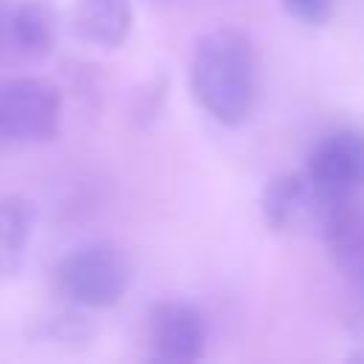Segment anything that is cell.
Wrapping results in <instances>:
<instances>
[{
	"instance_id": "7",
	"label": "cell",
	"mask_w": 364,
	"mask_h": 364,
	"mask_svg": "<svg viewBox=\"0 0 364 364\" xmlns=\"http://www.w3.org/2000/svg\"><path fill=\"white\" fill-rule=\"evenodd\" d=\"M316 191L304 171H287L273 176L259 199L262 219L270 230H287L304 216H313Z\"/></svg>"
},
{
	"instance_id": "6",
	"label": "cell",
	"mask_w": 364,
	"mask_h": 364,
	"mask_svg": "<svg viewBox=\"0 0 364 364\" xmlns=\"http://www.w3.org/2000/svg\"><path fill=\"white\" fill-rule=\"evenodd\" d=\"M318 193H347L364 188V131L341 128L321 136L304 171Z\"/></svg>"
},
{
	"instance_id": "5",
	"label": "cell",
	"mask_w": 364,
	"mask_h": 364,
	"mask_svg": "<svg viewBox=\"0 0 364 364\" xmlns=\"http://www.w3.org/2000/svg\"><path fill=\"white\" fill-rule=\"evenodd\" d=\"M151 358L165 364H191L205 355L208 327L202 313L179 299L156 301L145 321Z\"/></svg>"
},
{
	"instance_id": "13",
	"label": "cell",
	"mask_w": 364,
	"mask_h": 364,
	"mask_svg": "<svg viewBox=\"0 0 364 364\" xmlns=\"http://www.w3.org/2000/svg\"><path fill=\"white\" fill-rule=\"evenodd\" d=\"M358 296V307H355V321H353V330H355V344H358V350L350 355V358H355V361H364V293H355Z\"/></svg>"
},
{
	"instance_id": "11",
	"label": "cell",
	"mask_w": 364,
	"mask_h": 364,
	"mask_svg": "<svg viewBox=\"0 0 364 364\" xmlns=\"http://www.w3.org/2000/svg\"><path fill=\"white\" fill-rule=\"evenodd\" d=\"M282 9L304 26H327L336 11V0H282Z\"/></svg>"
},
{
	"instance_id": "9",
	"label": "cell",
	"mask_w": 364,
	"mask_h": 364,
	"mask_svg": "<svg viewBox=\"0 0 364 364\" xmlns=\"http://www.w3.org/2000/svg\"><path fill=\"white\" fill-rule=\"evenodd\" d=\"M31 228L34 205L23 196H0V276L20 270Z\"/></svg>"
},
{
	"instance_id": "1",
	"label": "cell",
	"mask_w": 364,
	"mask_h": 364,
	"mask_svg": "<svg viewBox=\"0 0 364 364\" xmlns=\"http://www.w3.org/2000/svg\"><path fill=\"white\" fill-rule=\"evenodd\" d=\"M191 94L222 125H242L262 97V60L253 40L222 26L202 34L191 57Z\"/></svg>"
},
{
	"instance_id": "3",
	"label": "cell",
	"mask_w": 364,
	"mask_h": 364,
	"mask_svg": "<svg viewBox=\"0 0 364 364\" xmlns=\"http://www.w3.org/2000/svg\"><path fill=\"white\" fill-rule=\"evenodd\" d=\"M313 219L318 222L321 242L336 270L347 279V284L355 293H364V196H358V191H347V193L316 191Z\"/></svg>"
},
{
	"instance_id": "8",
	"label": "cell",
	"mask_w": 364,
	"mask_h": 364,
	"mask_svg": "<svg viewBox=\"0 0 364 364\" xmlns=\"http://www.w3.org/2000/svg\"><path fill=\"white\" fill-rule=\"evenodd\" d=\"M77 26L88 40L117 48L128 40L134 26L131 0H80Z\"/></svg>"
},
{
	"instance_id": "10",
	"label": "cell",
	"mask_w": 364,
	"mask_h": 364,
	"mask_svg": "<svg viewBox=\"0 0 364 364\" xmlns=\"http://www.w3.org/2000/svg\"><path fill=\"white\" fill-rule=\"evenodd\" d=\"M14 26H17V46L23 63L43 60L57 37V17L48 3L43 0H17L14 6Z\"/></svg>"
},
{
	"instance_id": "12",
	"label": "cell",
	"mask_w": 364,
	"mask_h": 364,
	"mask_svg": "<svg viewBox=\"0 0 364 364\" xmlns=\"http://www.w3.org/2000/svg\"><path fill=\"white\" fill-rule=\"evenodd\" d=\"M14 6L17 0H0V63H23L20 46H17Z\"/></svg>"
},
{
	"instance_id": "2",
	"label": "cell",
	"mask_w": 364,
	"mask_h": 364,
	"mask_svg": "<svg viewBox=\"0 0 364 364\" xmlns=\"http://www.w3.org/2000/svg\"><path fill=\"white\" fill-rule=\"evenodd\" d=\"M131 282V264L114 245H85L63 256L54 267V284L77 307H114Z\"/></svg>"
},
{
	"instance_id": "4",
	"label": "cell",
	"mask_w": 364,
	"mask_h": 364,
	"mask_svg": "<svg viewBox=\"0 0 364 364\" xmlns=\"http://www.w3.org/2000/svg\"><path fill=\"white\" fill-rule=\"evenodd\" d=\"M57 128L60 91L48 80H0V142H46Z\"/></svg>"
}]
</instances>
